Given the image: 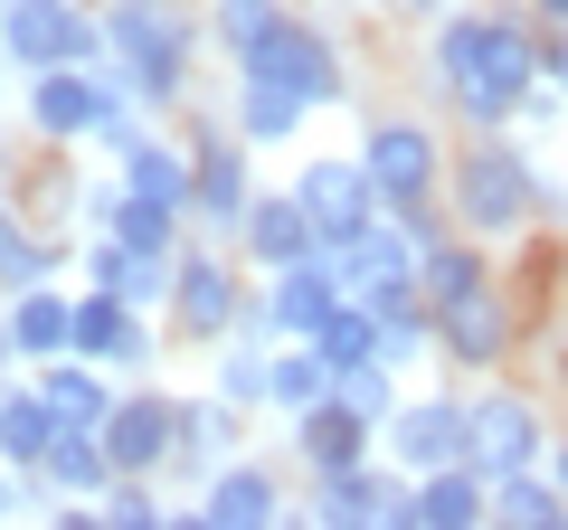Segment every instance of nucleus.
Returning <instances> with one entry per match:
<instances>
[{
  "label": "nucleus",
  "instance_id": "nucleus-1",
  "mask_svg": "<svg viewBox=\"0 0 568 530\" xmlns=\"http://www.w3.org/2000/svg\"><path fill=\"white\" fill-rule=\"evenodd\" d=\"M540 58H549V29L511 0H455L446 20H426V95L465 133L521 123V104L540 95Z\"/></svg>",
  "mask_w": 568,
  "mask_h": 530
},
{
  "label": "nucleus",
  "instance_id": "nucleus-2",
  "mask_svg": "<svg viewBox=\"0 0 568 530\" xmlns=\"http://www.w3.org/2000/svg\"><path fill=\"white\" fill-rule=\"evenodd\" d=\"M446 218L465 227V237H484V246H511V237H530V227H568V190L540 171V152H530L511 123H493V133H465V143H455Z\"/></svg>",
  "mask_w": 568,
  "mask_h": 530
},
{
  "label": "nucleus",
  "instance_id": "nucleus-3",
  "mask_svg": "<svg viewBox=\"0 0 568 530\" xmlns=\"http://www.w3.org/2000/svg\"><path fill=\"white\" fill-rule=\"evenodd\" d=\"M190 58H200V20H190L181 0H104V67H114L152 114L190 104V85H200Z\"/></svg>",
  "mask_w": 568,
  "mask_h": 530
},
{
  "label": "nucleus",
  "instance_id": "nucleus-4",
  "mask_svg": "<svg viewBox=\"0 0 568 530\" xmlns=\"http://www.w3.org/2000/svg\"><path fill=\"white\" fill-rule=\"evenodd\" d=\"M227 77H275V85H294L313 114L351 104V58H342V39L323 29V10H304V0H284L275 20H265V39L227 58Z\"/></svg>",
  "mask_w": 568,
  "mask_h": 530
},
{
  "label": "nucleus",
  "instance_id": "nucleus-5",
  "mask_svg": "<svg viewBox=\"0 0 568 530\" xmlns=\"http://www.w3.org/2000/svg\"><path fill=\"white\" fill-rule=\"evenodd\" d=\"M446 162H455V143H446L426 114H369L361 171H369V190H379V208H426V200H446Z\"/></svg>",
  "mask_w": 568,
  "mask_h": 530
},
{
  "label": "nucleus",
  "instance_id": "nucleus-6",
  "mask_svg": "<svg viewBox=\"0 0 568 530\" xmlns=\"http://www.w3.org/2000/svg\"><path fill=\"white\" fill-rule=\"evenodd\" d=\"M246 133L237 123H200L190 133V237H209V246H237V218H246V200H256V171H246Z\"/></svg>",
  "mask_w": 568,
  "mask_h": 530
},
{
  "label": "nucleus",
  "instance_id": "nucleus-7",
  "mask_svg": "<svg viewBox=\"0 0 568 530\" xmlns=\"http://www.w3.org/2000/svg\"><path fill=\"white\" fill-rule=\"evenodd\" d=\"M256 294L237 275V246H209V237H181V285H171V332L181 342H209L219 350L227 332H246Z\"/></svg>",
  "mask_w": 568,
  "mask_h": 530
},
{
  "label": "nucleus",
  "instance_id": "nucleus-8",
  "mask_svg": "<svg viewBox=\"0 0 568 530\" xmlns=\"http://www.w3.org/2000/svg\"><path fill=\"white\" fill-rule=\"evenodd\" d=\"M0 58L20 77H39V67H104L95 0H10L0 10Z\"/></svg>",
  "mask_w": 568,
  "mask_h": 530
},
{
  "label": "nucleus",
  "instance_id": "nucleus-9",
  "mask_svg": "<svg viewBox=\"0 0 568 530\" xmlns=\"http://www.w3.org/2000/svg\"><path fill=\"white\" fill-rule=\"evenodd\" d=\"M379 455L417 483V473L436 465H474V408H465V388H426V398H398L379 427Z\"/></svg>",
  "mask_w": 568,
  "mask_h": 530
},
{
  "label": "nucleus",
  "instance_id": "nucleus-10",
  "mask_svg": "<svg viewBox=\"0 0 568 530\" xmlns=\"http://www.w3.org/2000/svg\"><path fill=\"white\" fill-rule=\"evenodd\" d=\"M521 342H530V304L503 285V275L436 313V360H446V369H511Z\"/></svg>",
  "mask_w": 568,
  "mask_h": 530
},
{
  "label": "nucleus",
  "instance_id": "nucleus-11",
  "mask_svg": "<svg viewBox=\"0 0 568 530\" xmlns=\"http://www.w3.org/2000/svg\"><path fill=\"white\" fill-rule=\"evenodd\" d=\"M304 502H313V521L323 530H417V483H407L388 455H369V465H342V473H313L304 483Z\"/></svg>",
  "mask_w": 568,
  "mask_h": 530
},
{
  "label": "nucleus",
  "instance_id": "nucleus-12",
  "mask_svg": "<svg viewBox=\"0 0 568 530\" xmlns=\"http://www.w3.org/2000/svg\"><path fill=\"white\" fill-rule=\"evenodd\" d=\"M465 408H474V465L484 473H521V465H549V398L540 388H511V379H493V388H465Z\"/></svg>",
  "mask_w": 568,
  "mask_h": 530
},
{
  "label": "nucleus",
  "instance_id": "nucleus-13",
  "mask_svg": "<svg viewBox=\"0 0 568 530\" xmlns=\"http://www.w3.org/2000/svg\"><path fill=\"white\" fill-rule=\"evenodd\" d=\"M342 304H351L342 265L313 246V256H294V265H275V275H265V294H256V313H246V332H265V342H313V332H323Z\"/></svg>",
  "mask_w": 568,
  "mask_h": 530
},
{
  "label": "nucleus",
  "instance_id": "nucleus-14",
  "mask_svg": "<svg viewBox=\"0 0 568 530\" xmlns=\"http://www.w3.org/2000/svg\"><path fill=\"white\" fill-rule=\"evenodd\" d=\"M114 95H123L114 67H39V77H29V133L58 143V152H77V143H95V123H104Z\"/></svg>",
  "mask_w": 568,
  "mask_h": 530
},
{
  "label": "nucleus",
  "instance_id": "nucleus-15",
  "mask_svg": "<svg viewBox=\"0 0 568 530\" xmlns=\"http://www.w3.org/2000/svg\"><path fill=\"white\" fill-rule=\"evenodd\" d=\"M171 446H181V398H162V388H114V408H104L114 473H162Z\"/></svg>",
  "mask_w": 568,
  "mask_h": 530
},
{
  "label": "nucleus",
  "instance_id": "nucleus-16",
  "mask_svg": "<svg viewBox=\"0 0 568 530\" xmlns=\"http://www.w3.org/2000/svg\"><path fill=\"white\" fill-rule=\"evenodd\" d=\"M284 521V473L256 455H227L200 483V530H275Z\"/></svg>",
  "mask_w": 568,
  "mask_h": 530
},
{
  "label": "nucleus",
  "instance_id": "nucleus-17",
  "mask_svg": "<svg viewBox=\"0 0 568 530\" xmlns=\"http://www.w3.org/2000/svg\"><path fill=\"white\" fill-rule=\"evenodd\" d=\"M294 200L313 208L323 246H332V237H351L361 218H379V190H369L361 152H304V171H294Z\"/></svg>",
  "mask_w": 568,
  "mask_h": 530
},
{
  "label": "nucleus",
  "instance_id": "nucleus-18",
  "mask_svg": "<svg viewBox=\"0 0 568 530\" xmlns=\"http://www.w3.org/2000/svg\"><path fill=\"white\" fill-rule=\"evenodd\" d=\"M85 285L123 294L133 313H171V285H181V246H123V237H85Z\"/></svg>",
  "mask_w": 568,
  "mask_h": 530
},
{
  "label": "nucleus",
  "instance_id": "nucleus-19",
  "mask_svg": "<svg viewBox=\"0 0 568 530\" xmlns=\"http://www.w3.org/2000/svg\"><path fill=\"white\" fill-rule=\"evenodd\" d=\"M323 246V227H313V208L294 200V190H256L237 218V265H256V275H275V265L313 256Z\"/></svg>",
  "mask_w": 568,
  "mask_h": 530
},
{
  "label": "nucleus",
  "instance_id": "nucleus-20",
  "mask_svg": "<svg viewBox=\"0 0 568 530\" xmlns=\"http://www.w3.org/2000/svg\"><path fill=\"white\" fill-rule=\"evenodd\" d=\"M294 427V465H304V483L313 473H342V465H369L379 455V427H369L351 398H313L304 417H284Z\"/></svg>",
  "mask_w": 568,
  "mask_h": 530
},
{
  "label": "nucleus",
  "instance_id": "nucleus-21",
  "mask_svg": "<svg viewBox=\"0 0 568 530\" xmlns=\"http://www.w3.org/2000/svg\"><path fill=\"white\" fill-rule=\"evenodd\" d=\"M227 123H237L256 152H284V143H304L313 104L294 95V85H275V77H227Z\"/></svg>",
  "mask_w": 568,
  "mask_h": 530
},
{
  "label": "nucleus",
  "instance_id": "nucleus-22",
  "mask_svg": "<svg viewBox=\"0 0 568 530\" xmlns=\"http://www.w3.org/2000/svg\"><path fill=\"white\" fill-rule=\"evenodd\" d=\"M0 313H10L20 360H58V350H77V294H58V275H48V285L0 294Z\"/></svg>",
  "mask_w": 568,
  "mask_h": 530
},
{
  "label": "nucleus",
  "instance_id": "nucleus-23",
  "mask_svg": "<svg viewBox=\"0 0 568 530\" xmlns=\"http://www.w3.org/2000/svg\"><path fill=\"white\" fill-rule=\"evenodd\" d=\"M484 521H493V473L484 465L417 473V530H484Z\"/></svg>",
  "mask_w": 568,
  "mask_h": 530
},
{
  "label": "nucleus",
  "instance_id": "nucleus-24",
  "mask_svg": "<svg viewBox=\"0 0 568 530\" xmlns=\"http://www.w3.org/2000/svg\"><path fill=\"white\" fill-rule=\"evenodd\" d=\"M227 455H237V408H227L219 388H209V398H181V446H171L162 473L209 483V465H227Z\"/></svg>",
  "mask_w": 568,
  "mask_h": 530
},
{
  "label": "nucleus",
  "instance_id": "nucleus-25",
  "mask_svg": "<svg viewBox=\"0 0 568 530\" xmlns=\"http://www.w3.org/2000/svg\"><path fill=\"white\" fill-rule=\"evenodd\" d=\"M417 285H426V313L465 304L474 285H493V246H484V237H465V227L426 237V256H417Z\"/></svg>",
  "mask_w": 568,
  "mask_h": 530
},
{
  "label": "nucleus",
  "instance_id": "nucleus-26",
  "mask_svg": "<svg viewBox=\"0 0 568 530\" xmlns=\"http://www.w3.org/2000/svg\"><path fill=\"white\" fill-rule=\"evenodd\" d=\"M58 427H67V417L48 408V388H39V379H29V388H10V379H0V465H10V473L48 465Z\"/></svg>",
  "mask_w": 568,
  "mask_h": 530
},
{
  "label": "nucleus",
  "instance_id": "nucleus-27",
  "mask_svg": "<svg viewBox=\"0 0 568 530\" xmlns=\"http://www.w3.org/2000/svg\"><path fill=\"white\" fill-rule=\"evenodd\" d=\"M332 379H342V369H332L323 342H275V360H265V408L304 417L313 398H332Z\"/></svg>",
  "mask_w": 568,
  "mask_h": 530
},
{
  "label": "nucleus",
  "instance_id": "nucleus-28",
  "mask_svg": "<svg viewBox=\"0 0 568 530\" xmlns=\"http://www.w3.org/2000/svg\"><path fill=\"white\" fill-rule=\"evenodd\" d=\"M123 190L152 208H181L190 218V143H171V133H142L133 152H123Z\"/></svg>",
  "mask_w": 568,
  "mask_h": 530
},
{
  "label": "nucleus",
  "instance_id": "nucleus-29",
  "mask_svg": "<svg viewBox=\"0 0 568 530\" xmlns=\"http://www.w3.org/2000/svg\"><path fill=\"white\" fill-rule=\"evenodd\" d=\"M493 521L511 530H568V492L549 465H521V473H493Z\"/></svg>",
  "mask_w": 568,
  "mask_h": 530
},
{
  "label": "nucleus",
  "instance_id": "nucleus-30",
  "mask_svg": "<svg viewBox=\"0 0 568 530\" xmlns=\"http://www.w3.org/2000/svg\"><path fill=\"white\" fill-rule=\"evenodd\" d=\"M58 256H67L58 237H39V227H29L20 208L0 200V294H20V285H48V275H58Z\"/></svg>",
  "mask_w": 568,
  "mask_h": 530
},
{
  "label": "nucleus",
  "instance_id": "nucleus-31",
  "mask_svg": "<svg viewBox=\"0 0 568 530\" xmlns=\"http://www.w3.org/2000/svg\"><path fill=\"white\" fill-rule=\"evenodd\" d=\"M265 360H275V342H265V332H227L219 342V369H209V388H219L227 408H265Z\"/></svg>",
  "mask_w": 568,
  "mask_h": 530
},
{
  "label": "nucleus",
  "instance_id": "nucleus-32",
  "mask_svg": "<svg viewBox=\"0 0 568 530\" xmlns=\"http://www.w3.org/2000/svg\"><path fill=\"white\" fill-rule=\"evenodd\" d=\"M104 530H171V502H162V473H114L104 483Z\"/></svg>",
  "mask_w": 568,
  "mask_h": 530
},
{
  "label": "nucleus",
  "instance_id": "nucleus-33",
  "mask_svg": "<svg viewBox=\"0 0 568 530\" xmlns=\"http://www.w3.org/2000/svg\"><path fill=\"white\" fill-rule=\"evenodd\" d=\"M332 398H351V408H361L369 427H388V408H398L407 388H398V369H388V360H351L342 379H332Z\"/></svg>",
  "mask_w": 568,
  "mask_h": 530
},
{
  "label": "nucleus",
  "instance_id": "nucleus-34",
  "mask_svg": "<svg viewBox=\"0 0 568 530\" xmlns=\"http://www.w3.org/2000/svg\"><path fill=\"white\" fill-rule=\"evenodd\" d=\"M540 77H549V85L568 95V29H549V58H540Z\"/></svg>",
  "mask_w": 568,
  "mask_h": 530
},
{
  "label": "nucleus",
  "instance_id": "nucleus-35",
  "mask_svg": "<svg viewBox=\"0 0 568 530\" xmlns=\"http://www.w3.org/2000/svg\"><path fill=\"white\" fill-rule=\"evenodd\" d=\"M521 10H530L540 29H568V0H521Z\"/></svg>",
  "mask_w": 568,
  "mask_h": 530
},
{
  "label": "nucleus",
  "instance_id": "nucleus-36",
  "mask_svg": "<svg viewBox=\"0 0 568 530\" xmlns=\"http://www.w3.org/2000/svg\"><path fill=\"white\" fill-rule=\"evenodd\" d=\"M398 10H407V20H446L455 0H398Z\"/></svg>",
  "mask_w": 568,
  "mask_h": 530
},
{
  "label": "nucleus",
  "instance_id": "nucleus-37",
  "mask_svg": "<svg viewBox=\"0 0 568 530\" xmlns=\"http://www.w3.org/2000/svg\"><path fill=\"white\" fill-rule=\"evenodd\" d=\"M10 511H20V473L0 465V521H10Z\"/></svg>",
  "mask_w": 568,
  "mask_h": 530
},
{
  "label": "nucleus",
  "instance_id": "nucleus-38",
  "mask_svg": "<svg viewBox=\"0 0 568 530\" xmlns=\"http://www.w3.org/2000/svg\"><path fill=\"white\" fill-rule=\"evenodd\" d=\"M10 369H20V342H10V313H0V379H10Z\"/></svg>",
  "mask_w": 568,
  "mask_h": 530
},
{
  "label": "nucleus",
  "instance_id": "nucleus-39",
  "mask_svg": "<svg viewBox=\"0 0 568 530\" xmlns=\"http://www.w3.org/2000/svg\"><path fill=\"white\" fill-rule=\"evenodd\" d=\"M549 473H559V492H568V436H549Z\"/></svg>",
  "mask_w": 568,
  "mask_h": 530
},
{
  "label": "nucleus",
  "instance_id": "nucleus-40",
  "mask_svg": "<svg viewBox=\"0 0 568 530\" xmlns=\"http://www.w3.org/2000/svg\"><path fill=\"white\" fill-rule=\"evenodd\" d=\"M0 181H10V171H0Z\"/></svg>",
  "mask_w": 568,
  "mask_h": 530
},
{
  "label": "nucleus",
  "instance_id": "nucleus-41",
  "mask_svg": "<svg viewBox=\"0 0 568 530\" xmlns=\"http://www.w3.org/2000/svg\"><path fill=\"white\" fill-rule=\"evenodd\" d=\"M0 10H10V0H0Z\"/></svg>",
  "mask_w": 568,
  "mask_h": 530
}]
</instances>
